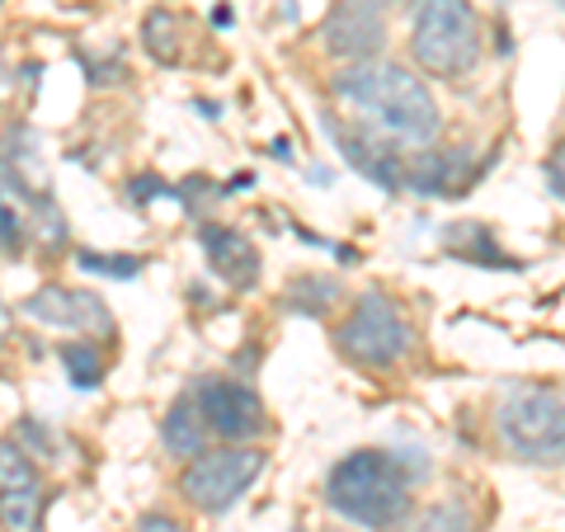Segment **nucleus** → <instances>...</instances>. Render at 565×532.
<instances>
[{
    "mask_svg": "<svg viewBox=\"0 0 565 532\" xmlns=\"http://www.w3.org/2000/svg\"><path fill=\"white\" fill-rule=\"evenodd\" d=\"M330 95L344 109L367 123L373 132L401 147H429L438 137V104L424 91L415 71L396 62H353L330 76Z\"/></svg>",
    "mask_w": 565,
    "mask_h": 532,
    "instance_id": "f257e3e1",
    "label": "nucleus"
},
{
    "mask_svg": "<svg viewBox=\"0 0 565 532\" xmlns=\"http://www.w3.org/2000/svg\"><path fill=\"white\" fill-rule=\"evenodd\" d=\"M326 504L359 528H396L411 513V471L396 453H349L326 476Z\"/></svg>",
    "mask_w": 565,
    "mask_h": 532,
    "instance_id": "f03ea898",
    "label": "nucleus"
},
{
    "mask_svg": "<svg viewBox=\"0 0 565 532\" xmlns=\"http://www.w3.org/2000/svg\"><path fill=\"white\" fill-rule=\"evenodd\" d=\"M411 52L429 76H467L481 62V24L471 0H411Z\"/></svg>",
    "mask_w": 565,
    "mask_h": 532,
    "instance_id": "7ed1b4c3",
    "label": "nucleus"
},
{
    "mask_svg": "<svg viewBox=\"0 0 565 532\" xmlns=\"http://www.w3.org/2000/svg\"><path fill=\"white\" fill-rule=\"evenodd\" d=\"M504 448L523 462H565V396L546 386H519L494 411Z\"/></svg>",
    "mask_w": 565,
    "mask_h": 532,
    "instance_id": "20e7f679",
    "label": "nucleus"
},
{
    "mask_svg": "<svg viewBox=\"0 0 565 532\" xmlns=\"http://www.w3.org/2000/svg\"><path fill=\"white\" fill-rule=\"evenodd\" d=\"M411 321L401 316V307L382 292H367L359 307L349 311V321L334 330V344L349 363H363V368H392L411 353Z\"/></svg>",
    "mask_w": 565,
    "mask_h": 532,
    "instance_id": "39448f33",
    "label": "nucleus"
},
{
    "mask_svg": "<svg viewBox=\"0 0 565 532\" xmlns=\"http://www.w3.org/2000/svg\"><path fill=\"white\" fill-rule=\"evenodd\" d=\"M259 471H264V453L232 443V448H212V453L193 457V462L184 467V476H180V490H184V500L193 509L226 513L245 490L259 481Z\"/></svg>",
    "mask_w": 565,
    "mask_h": 532,
    "instance_id": "423d86ee",
    "label": "nucleus"
},
{
    "mask_svg": "<svg viewBox=\"0 0 565 532\" xmlns=\"http://www.w3.org/2000/svg\"><path fill=\"white\" fill-rule=\"evenodd\" d=\"M326 132H330V141H334V151L344 156V161L363 174V180H373L377 189H386V193H396V189H405V166L401 161V151H396V141H386L382 132H373L367 123H344V118H334V114H326Z\"/></svg>",
    "mask_w": 565,
    "mask_h": 532,
    "instance_id": "0eeeda50",
    "label": "nucleus"
},
{
    "mask_svg": "<svg viewBox=\"0 0 565 532\" xmlns=\"http://www.w3.org/2000/svg\"><path fill=\"white\" fill-rule=\"evenodd\" d=\"M199 411H203L212 434L232 438V443H250V438H259L264 429H269L264 401L245 382H203L199 386Z\"/></svg>",
    "mask_w": 565,
    "mask_h": 532,
    "instance_id": "6e6552de",
    "label": "nucleus"
},
{
    "mask_svg": "<svg viewBox=\"0 0 565 532\" xmlns=\"http://www.w3.org/2000/svg\"><path fill=\"white\" fill-rule=\"evenodd\" d=\"M0 504H6V532H33L43 519V504H47V494H43V481H39V471H33L29 462V453H24V443H6L0 448Z\"/></svg>",
    "mask_w": 565,
    "mask_h": 532,
    "instance_id": "1a4fd4ad",
    "label": "nucleus"
},
{
    "mask_svg": "<svg viewBox=\"0 0 565 532\" xmlns=\"http://www.w3.org/2000/svg\"><path fill=\"white\" fill-rule=\"evenodd\" d=\"M382 39H386L382 6H373V0H340L326 20V47L334 52V57L373 62Z\"/></svg>",
    "mask_w": 565,
    "mask_h": 532,
    "instance_id": "9d476101",
    "label": "nucleus"
},
{
    "mask_svg": "<svg viewBox=\"0 0 565 532\" xmlns=\"http://www.w3.org/2000/svg\"><path fill=\"white\" fill-rule=\"evenodd\" d=\"M24 311L52 330H99V334L114 330L109 311L99 307V297L76 292V288H39L24 301Z\"/></svg>",
    "mask_w": 565,
    "mask_h": 532,
    "instance_id": "9b49d317",
    "label": "nucleus"
},
{
    "mask_svg": "<svg viewBox=\"0 0 565 532\" xmlns=\"http://www.w3.org/2000/svg\"><path fill=\"white\" fill-rule=\"evenodd\" d=\"M199 245H203V255H207V264H212V274H217V278H226L232 288H255V278H259V251L241 232L207 222L203 232H199Z\"/></svg>",
    "mask_w": 565,
    "mask_h": 532,
    "instance_id": "f8f14e48",
    "label": "nucleus"
},
{
    "mask_svg": "<svg viewBox=\"0 0 565 532\" xmlns=\"http://www.w3.org/2000/svg\"><path fill=\"white\" fill-rule=\"evenodd\" d=\"M471 184V156L457 151H424L405 170V189H415L419 199H452Z\"/></svg>",
    "mask_w": 565,
    "mask_h": 532,
    "instance_id": "ddd939ff",
    "label": "nucleus"
},
{
    "mask_svg": "<svg viewBox=\"0 0 565 532\" xmlns=\"http://www.w3.org/2000/svg\"><path fill=\"white\" fill-rule=\"evenodd\" d=\"M166 448L174 457H184V462H193L199 453H207V419L199 411V396H184V401H174L170 405V415H166Z\"/></svg>",
    "mask_w": 565,
    "mask_h": 532,
    "instance_id": "4468645a",
    "label": "nucleus"
},
{
    "mask_svg": "<svg viewBox=\"0 0 565 532\" xmlns=\"http://www.w3.org/2000/svg\"><path fill=\"white\" fill-rule=\"evenodd\" d=\"M448 251H452L457 259L486 264V269H509V264H514V259L500 255V245H494L486 226H476V222H457V226H452V232H448Z\"/></svg>",
    "mask_w": 565,
    "mask_h": 532,
    "instance_id": "2eb2a0df",
    "label": "nucleus"
},
{
    "mask_svg": "<svg viewBox=\"0 0 565 532\" xmlns=\"http://www.w3.org/2000/svg\"><path fill=\"white\" fill-rule=\"evenodd\" d=\"M396 532H471V513L467 504H429L419 513H405L396 523Z\"/></svg>",
    "mask_w": 565,
    "mask_h": 532,
    "instance_id": "dca6fc26",
    "label": "nucleus"
},
{
    "mask_svg": "<svg viewBox=\"0 0 565 532\" xmlns=\"http://www.w3.org/2000/svg\"><path fill=\"white\" fill-rule=\"evenodd\" d=\"M62 363L76 386H99V353L95 344H62Z\"/></svg>",
    "mask_w": 565,
    "mask_h": 532,
    "instance_id": "f3484780",
    "label": "nucleus"
},
{
    "mask_svg": "<svg viewBox=\"0 0 565 532\" xmlns=\"http://www.w3.org/2000/svg\"><path fill=\"white\" fill-rule=\"evenodd\" d=\"M302 297H311L307 311L321 316V311H330V301L340 297V283H334V278H297V283H292V307H297Z\"/></svg>",
    "mask_w": 565,
    "mask_h": 532,
    "instance_id": "a211bd4d",
    "label": "nucleus"
},
{
    "mask_svg": "<svg viewBox=\"0 0 565 532\" xmlns=\"http://www.w3.org/2000/svg\"><path fill=\"white\" fill-rule=\"evenodd\" d=\"M81 269H85V274H104V278H137V274H141V259H132V255H95V251H85V255H81Z\"/></svg>",
    "mask_w": 565,
    "mask_h": 532,
    "instance_id": "6ab92c4d",
    "label": "nucleus"
},
{
    "mask_svg": "<svg viewBox=\"0 0 565 532\" xmlns=\"http://www.w3.org/2000/svg\"><path fill=\"white\" fill-rule=\"evenodd\" d=\"M170 24L174 20H170L166 10H156L151 20H147V52H151L156 62H174V57H180V43H174V33H170V43H166V29Z\"/></svg>",
    "mask_w": 565,
    "mask_h": 532,
    "instance_id": "aec40b11",
    "label": "nucleus"
},
{
    "mask_svg": "<svg viewBox=\"0 0 565 532\" xmlns=\"http://www.w3.org/2000/svg\"><path fill=\"white\" fill-rule=\"evenodd\" d=\"M546 184H552V193L565 203V141L552 151V161H546Z\"/></svg>",
    "mask_w": 565,
    "mask_h": 532,
    "instance_id": "412c9836",
    "label": "nucleus"
},
{
    "mask_svg": "<svg viewBox=\"0 0 565 532\" xmlns=\"http://www.w3.org/2000/svg\"><path fill=\"white\" fill-rule=\"evenodd\" d=\"M20 241H24L20 217H14V208L6 203V255H10V259H14V251H20Z\"/></svg>",
    "mask_w": 565,
    "mask_h": 532,
    "instance_id": "4be33fe9",
    "label": "nucleus"
},
{
    "mask_svg": "<svg viewBox=\"0 0 565 532\" xmlns=\"http://www.w3.org/2000/svg\"><path fill=\"white\" fill-rule=\"evenodd\" d=\"M137 532H189L184 523H174V519H166V513H151V519H141L137 523Z\"/></svg>",
    "mask_w": 565,
    "mask_h": 532,
    "instance_id": "5701e85b",
    "label": "nucleus"
},
{
    "mask_svg": "<svg viewBox=\"0 0 565 532\" xmlns=\"http://www.w3.org/2000/svg\"><path fill=\"white\" fill-rule=\"evenodd\" d=\"M373 6H392V0H373Z\"/></svg>",
    "mask_w": 565,
    "mask_h": 532,
    "instance_id": "b1692460",
    "label": "nucleus"
},
{
    "mask_svg": "<svg viewBox=\"0 0 565 532\" xmlns=\"http://www.w3.org/2000/svg\"><path fill=\"white\" fill-rule=\"evenodd\" d=\"M556 6H561V10H565V0H556Z\"/></svg>",
    "mask_w": 565,
    "mask_h": 532,
    "instance_id": "393cba45",
    "label": "nucleus"
}]
</instances>
